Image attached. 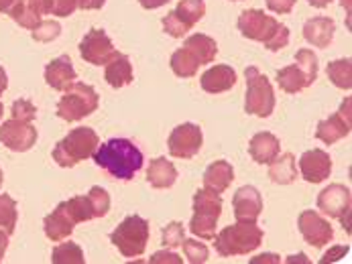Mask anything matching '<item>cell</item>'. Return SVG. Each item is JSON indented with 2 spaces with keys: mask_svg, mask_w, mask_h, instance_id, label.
<instances>
[{
  "mask_svg": "<svg viewBox=\"0 0 352 264\" xmlns=\"http://www.w3.org/2000/svg\"><path fill=\"white\" fill-rule=\"evenodd\" d=\"M96 165L108 171L112 177L129 181L133 179L141 167H143V153L137 145H133L129 139H110L104 145H98L96 153L92 155Z\"/></svg>",
  "mask_w": 352,
  "mask_h": 264,
  "instance_id": "obj_1",
  "label": "cell"
},
{
  "mask_svg": "<svg viewBox=\"0 0 352 264\" xmlns=\"http://www.w3.org/2000/svg\"><path fill=\"white\" fill-rule=\"evenodd\" d=\"M261 242H263V230L256 226V221H239L234 226L224 228L214 238L216 252L224 259L251 254L252 250L261 246Z\"/></svg>",
  "mask_w": 352,
  "mask_h": 264,
  "instance_id": "obj_2",
  "label": "cell"
},
{
  "mask_svg": "<svg viewBox=\"0 0 352 264\" xmlns=\"http://www.w3.org/2000/svg\"><path fill=\"white\" fill-rule=\"evenodd\" d=\"M98 145H100V139L92 128H88V126L74 128L53 149V160L65 169L76 167L80 160L92 157L96 153Z\"/></svg>",
  "mask_w": 352,
  "mask_h": 264,
  "instance_id": "obj_3",
  "label": "cell"
},
{
  "mask_svg": "<svg viewBox=\"0 0 352 264\" xmlns=\"http://www.w3.org/2000/svg\"><path fill=\"white\" fill-rule=\"evenodd\" d=\"M112 244L124 259H137L145 252L149 242V221L141 215H129L122 219L110 236Z\"/></svg>",
  "mask_w": 352,
  "mask_h": 264,
  "instance_id": "obj_4",
  "label": "cell"
},
{
  "mask_svg": "<svg viewBox=\"0 0 352 264\" xmlns=\"http://www.w3.org/2000/svg\"><path fill=\"white\" fill-rule=\"evenodd\" d=\"M98 110V94L88 84L74 82L57 104V116L67 122H78Z\"/></svg>",
  "mask_w": 352,
  "mask_h": 264,
  "instance_id": "obj_5",
  "label": "cell"
},
{
  "mask_svg": "<svg viewBox=\"0 0 352 264\" xmlns=\"http://www.w3.org/2000/svg\"><path fill=\"white\" fill-rule=\"evenodd\" d=\"M245 77H247V96H245L247 114L269 118L275 110V92L271 82L254 65L245 69Z\"/></svg>",
  "mask_w": 352,
  "mask_h": 264,
  "instance_id": "obj_6",
  "label": "cell"
},
{
  "mask_svg": "<svg viewBox=\"0 0 352 264\" xmlns=\"http://www.w3.org/2000/svg\"><path fill=\"white\" fill-rule=\"evenodd\" d=\"M204 136H201V128L198 124L186 122L173 128V132L169 134L167 141V149L171 153V157L175 158H192L200 153Z\"/></svg>",
  "mask_w": 352,
  "mask_h": 264,
  "instance_id": "obj_7",
  "label": "cell"
},
{
  "mask_svg": "<svg viewBox=\"0 0 352 264\" xmlns=\"http://www.w3.org/2000/svg\"><path fill=\"white\" fill-rule=\"evenodd\" d=\"M0 143L14 153H27L37 143V128L31 122L10 118L0 124Z\"/></svg>",
  "mask_w": 352,
  "mask_h": 264,
  "instance_id": "obj_8",
  "label": "cell"
},
{
  "mask_svg": "<svg viewBox=\"0 0 352 264\" xmlns=\"http://www.w3.org/2000/svg\"><path fill=\"white\" fill-rule=\"evenodd\" d=\"M277 27L279 21L271 14H265L258 8H249L239 16V31L243 33V37L258 43H267L271 35L277 31Z\"/></svg>",
  "mask_w": 352,
  "mask_h": 264,
  "instance_id": "obj_9",
  "label": "cell"
},
{
  "mask_svg": "<svg viewBox=\"0 0 352 264\" xmlns=\"http://www.w3.org/2000/svg\"><path fill=\"white\" fill-rule=\"evenodd\" d=\"M298 228L302 232L303 240L307 244H311L314 248H324L334 238V230H332L330 221L322 213L314 210H305L300 213Z\"/></svg>",
  "mask_w": 352,
  "mask_h": 264,
  "instance_id": "obj_10",
  "label": "cell"
},
{
  "mask_svg": "<svg viewBox=\"0 0 352 264\" xmlns=\"http://www.w3.org/2000/svg\"><path fill=\"white\" fill-rule=\"evenodd\" d=\"M351 98H346L334 116H330L328 120H322L318 124V128H316V139L318 141H322L326 145H334L340 139L351 134Z\"/></svg>",
  "mask_w": 352,
  "mask_h": 264,
  "instance_id": "obj_11",
  "label": "cell"
},
{
  "mask_svg": "<svg viewBox=\"0 0 352 264\" xmlns=\"http://www.w3.org/2000/svg\"><path fill=\"white\" fill-rule=\"evenodd\" d=\"M80 55L84 61L92 65H106L116 55V51L110 37L102 29H92L84 35L80 43Z\"/></svg>",
  "mask_w": 352,
  "mask_h": 264,
  "instance_id": "obj_12",
  "label": "cell"
},
{
  "mask_svg": "<svg viewBox=\"0 0 352 264\" xmlns=\"http://www.w3.org/2000/svg\"><path fill=\"white\" fill-rule=\"evenodd\" d=\"M318 210L328 217H340L351 211V189L332 183L318 195Z\"/></svg>",
  "mask_w": 352,
  "mask_h": 264,
  "instance_id": "obj_13",
  "label": "cell"
},
{
  "mask_svg": "<svg viewBox=\"0 0 352 264\" xmlns=\"http://www.w3.org/2000/svg\"><path fill=\"white\" fill-rule=\"evenodd\" d=\"M300 173L307 183H322L332 173V158L322 149H311L300 158Z\"/></svg>",
  "mask_w": 352,
  "mask_h": 264,
  "instance_id": "obj_14",
  "label": "cell"
},
{
  "mask_svg": "<svg viewBox=\"0 0 352 264\" xmlns=\"http://www.w3.org/2000/svg\"><path fill=\"white\" fill-rule=\"evenodd\" d=\"M232 208L236 221H256L263 211V197L256 187L245 185L232 197Z\"/></svg>",
  "mask_w": 352,
  "mask_h": 264,
  "instance_id": "obj_15",
  "label": "cell"
},
{
  "mask_svg": "<svg viewBox=\"0 0 352 264\" xmlns=\"http://www.w3.org/2000/svg\"><path fill=\"white\" fill-rule=\"evenodd\" d=\"M236 84V71L230 65H214L208 71H204L200 77V86L208 94H222L234 88Z\"/></svg>",
  "mask_w": 352,
  "mask_h": 264,
  "instance_id": "obj_16",
  "label": "cell"
},
{
  "mask_svg": "<svg viewBox=\"0 0 352 264\" xmlns=\"http://www.w3.org/2000/svg\"><path fill=\"white\" fill-rule=\"evenodd\" d=\"M45 82L57 92H65L76 82V69L69 57H57L47 63L45 67Z\"/></svg>",
  "mask_w": 352,
  "mask_h": 264,
  "instance_id": "obj_17",
  "label": "cell"
},
{
  "mask_svg": "<svg viewBox=\"0 0 352 264\" xmlns=\"http://www.w3.org/2000/svg\"><path fill=\"white\" fill-rule=\"evenodd\" d=\"M336 25L328 16H314L303 25V39L314 47H328L334 39Z\"/></svg>",
  "mask_w": 352,
  "mask_h": 264,
  "instance_id": "obj_18",
  "label": "cell"
},
{
  "mask_svg": "<svg viewBox=\"0 0 352 264\" xmlns=\"http://www.w3.org/2000/svg\"><path fill=\"white\" fill-rule=\"evenodd\" d=\"M234 181V169L228 160H214L204 173V187L214 193H224Z\"/></svg>",
  "mask_w": 352,
  "mask_h": 264,
  "instance_id": "obj_19",
  "label": "cell"
},
{
  "mask_svg": "<svg viewBox=\"0 0 352 264\" xmlns=\"http://www.w3.org/2000/svg\"><path fill=\"white\" fill-rule=\"evenodd\" d=\"M279 151H281V143L271 132H258V134L252 136L251 143H249V155L258 165H269L273 158L279 155Z\"/></svg>",
  "mask_w": 352,
  "mask_h": 264,
  "instance_id": "obj_20",
  "label": "cell"
},
{
  "mask_svg": "<svg viewBox=\"0 0 352 264\" xmlns=\"http://www.w3.org/2000/svg\"><path fill=\"white\" fill-rule=\"evenodd\" d=\"M74 226H76V221L67 215L63 204H59V206L45 217V221H43L45 236L50 238L51 242H61V240L69 238L72 232H74Z\"/></svg>",
  "mask_w": 352,
  "mask_h": 264,
  "instance_id": "obj_21",
  "label": "cell"
},
{
  "mask_svg": "<svg viewBox=\"0 0 352 264\" xmlns=\"http://www.w3.org/2000/svg\"><path fill=\"white\" fill-rule=\"evenodd\" d=\"M106 82L112 88H124L133 82V63L124 53H118L106 63V71H104Z\"/></svg>",
  "mask_w": 352,
  "mask_h": 264,
  "instance_id": "obj_22",
  "label": "cell"
},
{
  "mask_svg": "<svg viewBox=\"0 0 352 264\" xmlns=\"http://www.w3.org/2000/svg\"><path fill=\"white\" fill-rule=\"evenodd\" d=\"M147 181L155 189H169L177 181V169L167 158H153L147 171Z\"/></svg>",
  "mask_w": 352,
  "mask_h": 264,
  "instance_id": "obj_23",
  "label": "cell"
},
{
  "mask_svg": "<svg viewBox=\"0 0 352 264\" xmlns=\"http://www.w3.org/2000/svg\"><path fill=\"white\" fill-rule=\"evenodd\" d=\"M269 179L277 185H289L298 179L296 157L292 153L277 155L269 163Z\"/></svg>",
  "mask_w": 352,
  "mask_h": 264,
  "instance_id": "obj_24",
  "label": "cell"
},
{
  "mask_svg": "<svg viewBox=\"0 0 352 264\" xmlns=\"http://www.w3.org/2000/svg\"><path fill=\"white\" fill-rule=\"evenodd\" d=\"M171 71L177 75V77H194L198 73V67H200V59L194 55V51H190L188 47H182L171 55Z\"/></svg>",
  "mask_w": 352,
  "mask_h": 264,
  "instance_id": "obj_25",
  "label": "cell"
},
{
  "mask_svg": "<svg viewBox=\"0 0 352 264\" xmlns=\"http://www.w3.org/2000/svg\"><path fill=\"white\" fill-rule=\"evenodd\" d=\"M184 47H188L190 51H194V55L200 59L201 65L212 63V61L216 59V55H218V45H216V41H214L212 37L204 35V33H196V35L188 37L186 43H184Z\"/></svg>",
  "mask_w": 352,
  "mask_h": 264,
  "instance_id": "obj_26",
  "label": "cell"
},
{
  "mask_svg": "<svg viewBox=\"0 0 352 264\" xmlns=\"http://www.w3.org/2000/svg\"><path fill=\"white\" fill-rule=\"evenodd\" d=\"M277 84L287 94H298V92H302L305 88H309L303 71L296 63L294 65H287V67H283V69L277 71Z\"/></svg>",
  "mask_w": 352,
  "mask_h": 264,
  "instance_id": "obj_27",
  "label": "cell"
},
{
  "mask_svg": "<svg viewBox=\"0 0 352 264\" xmlns=\"http://www.w3.org/2000/svg\"><path fill=\"white\" fill-rule=\"evenodd\" d=\"M218 213L212 211H194L192 221H190V230L192 234H196L198 238L204 240H212L214 232H216V224H218Z\"/></svg>",
  "mask_w": 352,
  "mask_h": 264,
  "instance_id": "obj_28",
  "label": "cell"
},
{
  "mask_svg": "<svg viewBox=\"0 0 352 264\" xmlns=\"http://www.w3.org/2000/svg\"><path fill=\"white\" fill-rule=\"evenodd\" d=\"M328 80L340 88V90H351L352 88V65L351 59H336L332 63H328L326 67Z\"/></svg>",
  "mask_w": 352,
  "mask_h": 264,
  "instance_id": "obj_29",
  "label": "cell"
},
{
  "mask_svg": "<svg viewBox=\"0 0 352 264\" xmlns=\"http://www.w3.org/2000/svg\"><path fill=\"white\" fill-rule=\"evenodd\" d=\"M175 14L182 19V23L188 29H192L206 14V2L204 0H179V4L175 6Z\"/></svg>",
  "mask_w": 352,
  "mask_h": 264,
  "instance_id": "obj_30",
  "label": "cell"
},
{
  "mask_svg": "<svg viewBox=\"0 0 352 264\" xmlns=\"http://www.w3.org/2000/svg\"><path fill=\"white\" fill-rule=\"evenodd\" d=\"M53 264H84V250L76 244V242H63L59 246H55L53 256H51Z\"/></svg>",
  "mask_w": 352,
  "mask_h": 264,
  "instance_id": "obj_31",
  "label": "cell"
},
{
  "mask_svg": "<svg viewBox=\"0 0 352 264\" xmlns=\"http://www.w3.org/2000/svg\"><path fill=\"white\" fill-rule=\"evenodd\" d=\"M61 204H63V208L67 211V215H69L76 224L94 219V211H92V206H90L88 195H78V197H72V200L61 202Z\"/></svg>",
  "mask_w": 352,
  "mask_h": 264,
  "instance_id": "obj_32",
  "label": "cell"
},
{
  "mask_svg": "<svg viewBox=\"0 0 352 264\" xmlns=\"http://www.w3.org/2000/svg\"><path fill=\"white\" fill-rule=\"evenodd\" d=\"M8 14H10V19H12L14 23H19V25H21V27H25V29H31V31H33V29L43 21V19H41V14H39V12H35V10H33L25 0H21V2H19V4L8 12Z\"/></svg>",
  "mask_w": 352,
  "mask_h": 264,
  "instance_id": "obj_33",
  "label": "cell"
},
{
  "mask_svg": "<svg viewBox=\"0 0 352 264\" xmlns=\"http://www.w3.org/2000/svg\"><path fill=\"white\" fill-rule=\"evenodd\" d=\"M14 226H16V202L2 193L0 195V230H4L8 236L14 232Z\"/></svg>",
  "mask_w": 352,
  "mask_h": 264,
  "instance_id": "obj_34",
  "label": "cell"
},
{
  "mask_svg": "<svg viewBox=\"0 0 352 264\" xmlns=\"http://www.w3.org/2000/svg\"><path fill=\"white\" fill-rule=\"evenodd\" d=\"M194 211H214V213H222V197L220 193H214L210 189H198L194 195Z\"/></svg>",
  "mask_w": 352,
  "mask_h": 264,
  "instance_id": "obj_35",
  "label": "cell"
},
{
  "mask_svg": "<svg viewBox=\"0 0 352 264\" xmlns=\"http://www.w3.org/2000/svg\"><path fill=\"white\" fill-rule=\"evenodd\" d=\"M296 65L302 69L309 86L318 80V57H316V53L314 51H309V49H300L298 55H296Z\"/></svg>",
  "mask_w": 352,
  "mask_h": 264,
  "instance_id": "obj_36",
  "label": "cell"
},
{
  "mask_svg": "<svg viewBox=\"0 0 352 264\" xmlns=\"http://www.w3.org/2000/svg\"><path fill=\"white\" fill-rule=\"evenodd\" d=\"M88 200H90V206H92V211H94V217H104L110 211V195H108L106 189H102L98 185L90 189Z\"/></svg>",
  "mask_w": 352,
  "mask_h": 264,
  "instance_id": "obj_37",
  "label": "cell"
},
{
  "mask_svg": "<svg viewBox=\"0 0 352 264\" xmlns=\"http://www.w3.org/2000/svg\"><path fill=\"white\" fill-rule=\"evenodd\" d=\"M59 33H61V25L57 21H41L33 29V39L39 43H50V41L59 37Z\"/></svg>",
  "mask_w": 352,
  "mask_h": 264,
  "instance_id": "obj_38",
  "label": "cell"
},
{
  "mask_svg": "<svg viewBox=\"0 0 352 264\" xmlns=\"http://www.w3.org/2000/svg\"><path fill=\"white\" fill-rule=\"evenodd\" d=\"M184 254H186V259L190 261L192 264H204L208 261V256H210V250H208V246L206 244H201L198 240H184Z\"/></svg>",
  "mask_w": 352,
  "mask_h": 264,
  "instance_id": "obj_39",
  "label": "cell"
},
{
  "mask_svg": "<svg viewBox=\"0 0 352 264\" xmlns=\"http://www.w3.org/2000/svg\"><path fill=\"white\" fill-rule=\"evenodd\" d=\"M186 240V230L179 221H171L163 230V244L167 248H179Z\"/></svg>",
  "mask_w": 352,
  "mask_h": 264,
  "instance_id": "obj_40",
  "label": "cell"
},
{
  "mask_svg": "<svg viewBox=\"0 0 352 264\" xmlns=\"http://www.w3.org/2000/svg\"><path fill=\"white\" fill-rule=\"evenodd\" d=\"M163 29H165V33L169 35V37H173V39H182L190 29L182 23V19L175 14V10H171L165 19H163Z\"/></svg>",
  "mask_w": 352,
  "mask_h": 264,
  "instance_id": "obj_41",
  "label": "cell"
},
{
  "mask_svg": "<svg viewBox=\"0 0 352 264\" xmlns=\"http://www.w3.org/2000/svg\"><path fill=\"white\" fill-rule=\"evenodd\" d=\"M12 118L21 120V122H33L35 120V114H37V108L31 104L29 100H16L12 104Z\"/></svg>",
  "mask_w": 352,
  "mask_h": 264,
  "instance_id": "obj_42",
  "label": "cell"
},
{
  "mask_svg": "<svg viewBox=\"0 0 352 264\" xmlns=\"http://www.w3.org/2000/svg\"><path fill=\"white\" fill-rule=\"evenodd\" d=\"M287 43H289V29H287L285 25L279 23L277 31L271 35V39L265 43V47H267L269 51H279V49L287 47Z\"/></svg>",
  "mask_w": 352,
  "mask_h": 264,
  "instance_id": "obj_43",
  "label": "cell"
},
{
  "mask_svg": "<svg viewBox=\"0 0 352 264\" xmlns=\"http://www.w3.org/2000/svg\"><path fill=\"white\" fill-rule=\"evenodd\" d=\"M80 8V0H53L51 14L55 16H69Z\"/></svg>",
  "mask_w": 352,
  "mask_h": 264,
  "instance_id": "obj_44",
  "label": "cell"
},
{
  "mask_svg": "<svg viewBox=\"0 0 352 264\" xmlns=\"http://www.w3.org/2000/svg\"><path fill=\"white\" fill-rule=\"evenodd\" d=\"M267 8L275 14H289L296 6V0H265Z\"/></svg>",
  "mask_w": 352,
  "mask_h": 264,
  "instance_id": "obj_45",
  "label": "cell"
},
{
  "mask_svg": "<svg viewBox=\"0 0 352 264\" xmlns=\"http://www.w3.org/2000/svg\"><path fill=\"white\" fill-rule=\"evenodd\" d=\"M151 264H163V263H171V264H182V259L173 252H155L151 259H149Z\"/></svg>",
  "mask_w": 352,
  "mask_h": 264,
  "instance_id": "obj_46",
  "label": "cell"
},
{
  "mask_svg": "<svg viewBox=\"0 0 352 264\" xmlns=\"http://www.w3.org/2000/svg\"><path fill=\"white\" fill-rule=\"evenodd\" d=\"M349 252V246H334L332 250H328L326 254H324V259L320 261L322 264L326 263H336L338 259H344V254Z\"/></svg>",
  "mask_w": 352,
  "mask_h": 264,
  "instance_id": "obj_47",
  "label": "cell"
},
{
  "mask_svg": "<svg viewBox=\"0 0 352 264\" xmlns=\"http://www.w3.org/2000/svg\"><path fill=\"white\" fill-rule=\"evenodd\" d=\"M27 4H29L35 12H39L41 16H43V14H51V10H53V0H27Z\"/></svg>",
  "mask_w": 352,
  "mask_h": 264,
  "instance_id": "obj_48",
  "label": "cell"
},
{
  "mask_svg": "<svg viewBox=\"0 0 352 264\" xmlns=\"http://www.w3.org/2000/svg\"><path fill=\"white\" fill-rule=\"evenodd\" d=\"M106 0H80V8L84 10H98L104 6Z\"/></svg>",
  "mask_w": 352,
  "mask_h": 264,
  "instance_id": "obj_49",
  "label": "cell"
},
{
  "mask_svg": "<svg viewBox=\"0 0 352 264\" xmlns=\"http://www.w3.org/2000/svg\"><path fill=\"white\" fill-rule=\"evenodd\" d=\"M141 2V6L143 8H147V10H155V8H161V6H165L167 2H171V0H139Z\"/></svg>",
  "mask_w": 352,
  "mask_h": 264,
  "instance_id": "obj_50",
  "label": "cell"
},
{
  "mask_svg": "<svg viewBox=\"0 0 352 264\" xmlns=\"http://www.w3.org/2000/svg\"><path fill=\"white\" fill-rule=\"evenodd\" d=\"M6 248H8V234L4 230H0V261L6 254Z\"/></svg>",
  "mask_w": 352,
  "mask_h": 264,
  "instance_id": "obj_51",
  "label": "cell"
},
{
  "mask_svg": "<svg viewBox=\"0 0 352 264\" xmlns=\"http://www.w3.org/2000/svg\"><path fill=\"white\" fill-rule=\"evenodd\" d=\"M252 264L256 263H279V256H275V254H261V256H256V259H252Z\"/></svg>",
  "mask_w": 352,
  "mask_h": 264,
  "instance_id": "obj_52",
  "label": "cell"
},
{
  "mask_svg": "<svg viewBox=\"0 0 352 264\" xmlns=\"http://www.w3.org/2000/svg\"><path fill=\"white\" fill-rule=\"evenodd\" d=\"M21 0H0V12H10L16 4H19Z\"/></svg>",
  "mask_w": 352,
  "mask_h": 264,
  "instance_id": "obj_53",
  "label": "cell"
},
{
  "mask_svg": "<svg viewBox=\"0 0 352 264\" xmlns=\"http://www.w3.org/2000/svg\"><path fill=\"white\" fill-rule=\"evenodd\" d=\"M6 86H8V77H6V71L0 67V96H2V92L6 90Z\"/></svg>",
  "mask_w": 352,
  "mask_h": 264,
  "instance_id": "obj_54",
  "label": "cell"
},
{
  "mask_svg": "<svg viewBox=\"0 0 352 264\" xmlns=\"http://www.w3.org/2000/svg\"><path fill=\"white\" fill-rule=\"evenodd\" d=\"M332 0H307V4H311L314 8H324V6H328Z\"/></svg>",
  "mask_w": 352,
  "mask_h": 264,
  "instance_id": "obj_55",
  "label": "cell"
},
{
  "mask_svg": "<svg viewBox=\"0 0 352 264\" xmlns=\"http://www.w3.org/2000/svg\"><path fill=\"white\" fill-rule=\"evenodd\" d=\"M294 261H302V263H307V261H305V254H298V256H289V259H287V263H294Z\"/></svg>",
  "mask_w": 352,
  "mask_h": 264,
  "instance_id": "obj_56",
  "label": "cell"
},
{
  "mask_svg": "<svg viewBox=\"0 0 352 264\" xmlns=\"http://www.w3.org/2000/svg\"><path fill=\"white\" fill-rule=\"evenodd\" d=\"M340 2H342V6L346 4V8H349V12H351V4H349V0H340Z\"/></svg>",
  "mask_w": 352,
  "mask_h": 264,
  "instance_id": "obj_57",
  "label": "cell"
},
{
  "mask_svg": "<svg viewBox=\"0 0 352 264\" xmlns=\"http://www.w3.org/2000/svg\"><path fill=\"white\" fill-rule=\"evenodd\" d=\"M2 179H4V175H2V169H0V187H2Z\"/></svg>",
  "mask_w": 352,
  "mask_h": 264,
  "instance_id": "obj_58",
  "label": "cell"
},
{
  "mask_svg": "<svg viewBox=\"0 0 352 264\" xmlns=\"http://www.w3.org/2000/svg\"><path fill=\"white\" fill-rule=\"evenodd\" d=\"M2 112H4V108H2V102H0V118H2Z\"/></svg>",
  "mask_w": 352,
  "mask_h": 264,
  "instance_id": "obj_59",
  "label": "cell"
}]
</instances>
